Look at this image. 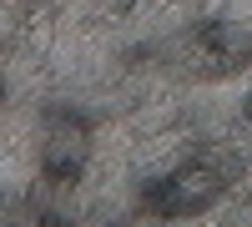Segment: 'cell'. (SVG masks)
Masks as SVG:
<instances>
[{"label":"cell","instance_id":"cell-1","mask_svg":"<svg viewBox=\"0 0 252 227\" xmlns=\"http://www.w3.org/2000/svg\"><path fill=\"white\" fill-rule=\"evenodd\" d=\"M237 172H242V162H237V157L202 152V157L187 162L182 172L152 182V187L141 192L136 207H141V212H152V217H197V212H207L227 187H232V177H237Z\"/></svg>","mask_w":252,"mask_h":227},{"label":"cell","instance_id":"cell-2","mask_svg":"<svg viewBox=\"0 0 252 227\" xmlns=\"http://www.w3.org/2000/svg\"><path fill=\"white\" fill-rule=\"evenodd\" d=\"M86 121H76V116H61L51 121V136H46V152H40V167H46V182H56V187H71V182L81 177V167H86Z\"/></svg>","mask_w":252,"mask_h":227},{"label":"cell","instance_id":"cell-3","mask_svg":"<svg viewBox=\"0 0 252 227\" xmlns=\"http://www.w3.org/2000/svg\"><path fill=\"white\" fill-rule=\"evenodd\" d=\"M187 46H192V56H202V71L207 76L242 71L247 61H252V35H242L237 26H202Z\"/></svg>","mask_w":252,"mask_h":227},{"label":"cell","instance_id":"cell-4","mask_svg":"<svg viewBox=\"0 0 252 227\" xmlns=\"http://www.w3.org/2000/svg\"><path fill=\"white\" fill-rule=\"evenodd\" d=\"M242 111H247V121H252V96H247V106H242Z\"/></svg>","mask_w":252,"mask_h":227}]
</instances>
